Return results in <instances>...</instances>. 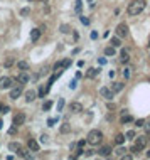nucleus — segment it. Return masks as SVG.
Segmentation results:
<instances>
[{
	"mask_svg": "<svg viewBox=\"0 0 150 160\" xmlns=\"http://www.w3.org/2000/svg\"><path fill=\"white\" fill-rule=\"evenodd\" d=\"M130 76H131V68H125L123 69V78L125 79H130Z\"/></svg>",
	"mask_w": 150,
	"mask_h": 160,
	"instance_id": "nucleus-27",
	"label": "nucleus"
},
{
	"mask_svg": "<svg viewBox=\"0 0 150 160\" xmlns=\"http://www.w3.org/2000/svg\"><path fill=\"white\" fill-rule=\"evenodd\" d=\"M64 108V100L62 98H59V101H57V111H61Z\"/></svg>",
	"mask_w": 150,
	"mask_h": 160,
	"instance_id": "nucleus-32",
	"label": "nucleus"
},
{
	"mask_svg": "<svg viewBox=\"0 0 150 160\" xmlns=\"http://www.w3.org/2000/svg\"><path fill=\"white\" fill-rule=\"evenodd\" d=\"M76 84H78V83H76V81H73V83L69 84V88H71V89H74V88H76Z\"/></svg>",
	"mask_w": 150,
	"mask_h": 160,
	"instance_id": "nucleus-45",
	"label": "nucleus"
},
{
	"mask_svg": "<svg viewBox=\"0 0 150 160\" xmlns=\"http://www.w3.org/2000/svg\"><path fill=\"white\" fill-rule=\"evenodd\" d=\"M130 121H133V118H131L130 115H123V116H121V123H123V125L130 123Z\"/></svg>",
	"mask_w": 150,
	"mask_h": 160,
	"instance_id": "nucleus-28",
	"label": "nucleus"
},
{
	"mask_svg": "<svg viewBox=\"0 0 150 160\" xmlns=\"http://www.w3.org/2000/svg\"><path fill=\"white\" fill-rule=\"evenodd\" d=\"M51 108H52V101H46V103L42 105V110H44V111H49Z\"/></svg>",
	"mask_w": 150,
	"mask_h": 160,
	"instance_id": "nucleus-29",
	"label": "nucleus"
},
{
	"mask_svg": "<svg viewBox=\"0 0 150 160\" xmlns=\"http://www.w3.org/2000/svg\"><path fill=\"white\" fill-rule=\"evenodd\" d=\"M123 88H125L123 83H113V84H112V91H113V93H120Z\"/></svg>",
	"mask_w": 150,
	"mask_h": 160,
	"instance_id": "nucleus-17",
	"label": "nucleus"
},
{
	"mask_svg": "<svg viewBox=\"0 0 150 160\" xmlns=\"http://www.w3.org/2000/svg\"><path fill=\"white\" fill-rule=\"evenodd\" d=\"M120 61H121V62H125V64L130 61V54H128V51H125V49L121 51V54H120Z\"/></svg>",
	"mask_w": 150,
	"mask_h": 160,
	"instance_id": "nucleus-16",
	"label": "nucleus"
},
{
	"mask_svg": "<svg viewBox=\"0 0 150 160\" xmlns=\"http://www.w3.org/2000/svg\"><path fill=\"white\" fill-rule=\"evenodd\" d=\"M143 123H145V120H142V118L135 121V125H137V126H143Z\"/></svg>",
	"mask_w": 150,
	"mask_h": 160,
	"instance_id": "nucleus-42",
	"label": "nucleus"
},
{
	"mask_svg": "<svg viewBox=\"0 0 150 160\" xmlns=\"http://www.w3.org/2000/svg\"><path fill=\"white\" fill-rule=\"evenodd\" d=\"M101 140H103V133L100 130H91L88 133V137H86V142L90 143V145H100Z\"/></svg>",
	"mask_w": 150,
	"mask_h": 160,
	"instance_id": "nucleus-2",
	"label": "nucleus"
},
{
	"mask_svg": "<svg viewBox=\"0 0 150 160\" xmlns=\"http://www.w3.org/2000/svg\"><path fill=\"white\" fill-rule=\"evenodd\" d=\"M40 143H49V137L47 135H42L40 137Z\"/></svg>",
	"mask_w": 150,
	"mask_h": 160,
	"instance_id": "nucleus-36",
	"label": "nucleus"
},
{
	"mask_svg": "<svg viewBox=\"0 0 150 160\" xmlns=\"http://www.w3.org/2000/svg\"><path fill=\"white\" fill-rule=\"evenodd\" d=\"M15 130H17V126H15V125H14V126H12V128H10V130H9V133H10V135H14V133H15Z\"/></svg>",
	"mask_w": 150,
	"mask_h": 160,
	"instance_id": "nucleus-43",
	"label": "nucleus"
},
{
	"mask_svg": "<svg viewBox=\"0 0 150 160\" xmlns=\"http://www.w3.org/2000/svg\"><path fill=\"white\" fill-rule=\"evenodd\" d=\"M49 86H40V89H39V96L40 98H44V94H47V91H49Z\"/></svg>",
	"mask_w": 150,
	"mask_h": 160,
	"instance_id": "nucleus-25",
	"label": "nucleus"
},
{
	"mask_svg": "<svg viewBox=\"0 0 150 160\" xmlns=\"http://www.w3.org/2000/svg\"><path fill=\"white\" fill-rule=\"evenodd\" d=\"M96 37H98V32H94L93 31V32H91V39H96Z\"/></svg>",
	"mask_w": 150,
	"mask_h": 160,
	"instance_id": "nucleus-46",
	"label": "nucleus"
},
{
	"mask_svg": "<svg viewBox=\"0 0 150 160\" xmlns=\"http://www.w3.org/2000/svg\"><path fill=\"white\" fill-rule=\"evenodd\" d=\"M34 100H36V91H34V89L27 91V93H25V101L31 103V101H34Z\"/></svg>",
	"mask_w": 150,
	"mask_h": 160,
	"instance_id": "nucleus-14",
	"label": "nucleus"
},
{
	"mask_svg": "<svg viewBox=\"0 0 150 160\" xmlns=\"http://www.w3.org/2000/svg\"><path fill=\"white\" fill-rule=\"evenodd\" d=\"M100 94L106 100V101H112L113 98H115V93L112 91V88H106V86H103V88H100Z\"/></svg>",
	"mask_w": 150,
	"mask_h": 160,
	"instance_id": "nucleus-4",
	"label": "nucleus"
},
{
	"mask_svg": "<svg viewBox=\"0 0 150 160\" xmlns=\"http://www.w3.org/2000/svg\"><path fill=\"white\" fill-rule=\"evenodd\" d=\"M147 143H149V138H147V137H138V138L135 140V145L131 147V152H133V153L142 152V150L147 147Z\"/></svg>",
	"mask_w": 150,
	"mask_h": 160,
	"instance_id": "nucleus-3",
	"label": "nucleus"
},
{
	"mask_svg": "<svg viewBox=\"0 0 150 160\" xmlns=\"http://www.w3.org/2000/svg\"><path fill=\"white\" fill-rule=\"evenodd\" d=\"M29 12H31L29 9H22V10H20V15H22V17H25V15H29Z\"/></svg>",
	"mask_w": 150,
	"mask_h": 160,
	"instance_id": "nucleus-37",
	"label": "nucleus"
},
{
	"mask_svg": "<svg viewBox=\"0 0 150 160\" xmlns=\"http://www.w3.org/2000/svg\"><path fill=\"white\" fill-rule=\"evenodd\" d=\"M17 83H19V84L29 83V74H27V72H20L19 76H17Z\"/></svg>",
	"mask_w": 150,
	"mask_h": 160,
	"instance_id": "nucleus-12",
	"label": "nucleus"
},
{
	"mask_svg": "<svg viewBox=\"0 0 150 160\" xmlns=\"http://www.w3.org/2000/svg\"><path fill=\"white\" fill-rule=\"evenodd\" d=\"M12 84H14V79L12 78H0V88L7 89V88H12Z\"/></svg>",
	"mask_w": 150,
	"mask_h": 160,
	"instance_id": "nucleus-6",
	"label": "nucleus"
},
{
	"mask_svg": "<svg viewBox=\"0 0 150 160\" xmlns=\"http://www.w3.org/2000/svg\"><path fill=\"white\" fill-rule=\"evenodd\" d=\"M81 7H83V0H76V12H78V14H79V12H81Z\"/></svg>",
	"mask_w": 150,
	"mask_h": 160,
	"instance_id": "nucleus-30",
	"label": "nucleus"
},
{
	"mask_svg": "<svg viewBox=\"0 0 150 160\" xmlns=\"http://www.w3.org/2000/svg\"><path fill=\"white\" fill-rule=\"evenodd\" d=\"M88 2H93V0H88Z\"/></svg>",
	"mask_w": 150,
	"mask_h": 160,
	"instance_id": "nucleus-49",
	"label": "nucleus"
},
{
	"mask_svg": "<svg viewBox=\"0 0 150 160\" xmlns=\"http://www.w3.org/2000/svg\"><path fill=\"white\" fill-rule=\"evenodd\" d=\"M27 147H29V150L31 152H39V143L34 140V138H29V142H27Z\"/></svg>",
	"mask_w": 150,
	"mask_h": 160,
	"instance_id": "nucleus-10",
	"label": "nucleus"
},
{
	"mask_svg": "<svg viewBox=\"0 0 150 160\" xmlns=\"http://www.w3.org/2000/svg\"><path fill=\"white\" fill-rule=\"evenodd\" d=\"M112 147H108V145H105V147H101V148H100V150H98V153H100V155H101V157H110V155H112Z\"/></svg>",
	"mask_w": 150,
	"mask_h": 160,
	"instance_id": "nucleus-9",
	"label": "nucleus"
},
{
	"mask_svg": "<svg viewBox=\"0 0 150 160\" xmlns=\"http://www.w3.org/2000/svg\"><path fill=\"white\" fill-rule=\"evenodd\" d=\"M110 44H112L113 47H120V46H121V40H120L118 36H115V37H112V42H110Z\"/></svg>",
	"mask_w": 150,
	"mask_h": 160,
	"instance_id": "nucleus-22",
	"label": "nucleus"
},
{
	"mask_svg": "<svg viewBox=\"0 0 150 160\" xmlns=\"http://www.w3.org/2000/svg\"><path fill=\"white\" fill-rule=\"evenodd\" d=\"M47 123H49V126H52V125L56 123V120H54V118H49V121H47Z\"/></svg>",
	"mask_w": 150,
	"mask_h": 160,
	"instance_id": "nucleus-44",
	"label": "nucleus"
},
{
	"mask_svg": "<svg viewBox=\"0 0 150 160\" xmlns=\"http://www.w3.org/2000/svg\"><path fill=\"white\" fill-rule=\"evenodd\" d=\"M19 148H20V145H19V143H15V142L9 143V150H12V152H17Z\"/></svg>",
	"mask_w": 150,
	"mask_h": 160,
	"instance_id": "nucleus-26",
	"label": "nucleus"
},
{
	"mask_svg": "<svg viewBox=\"0 0 150 160\" xmlns=\"http://www.w3.org/2000/svg\"><path fill=\"white\" fill-rule=\"evenodd\" d=\"M12 64H14V59H12V57H9V59L5 61V66L9 68V66H12Z\"/></svg>",
	"mask_w": 150,
	"mask_h": 160,
	"instance_id": "nucleus-41",
	"label": "nucleus"
},
{
	"mask_svg": "<svg viewBox=\"0 0 150 160\" xmlns=\"http://www.w3.org/2000/svg\"><path fill=\"white\" fill-rule=\"evenodd\" d=\"M79 20H81V24H84V25H88V24H90V19H86L84 15H81V19H79Z\"/></svg>",
	"mask_w": 150,
	"mask_h": 160,
	"instance_id": "nucleus-35",
	"label": "nucleus"
},
{
	"mask_svg": "<svg viewBox=\"0 0 150 160\" xmlns=\"http://www.w3.org/2000/svg\"><path fill=\"white\" fill-rule=\"evenodd\" d=\"M0 111L5 115V113H9V111H10V108H9V106H0Z\"/></svg>",
	"mask_w": 150,
	"mask_h": 160,
	"instance_id": "nucleus-40",
	"label": "nucleus"
},
{
	"mask_svg": "<svg viewBox=\"0 0 150 160\" xmlns=\"http://www.w3.org/2000/svg\"><path fill=\"white\" fill-rule=\"evenodd\" d=\"M17 153H19V155H20V157H22V159H31V153H29L27 150H24L22 147H20L19 150H17Z\"/></svg>",
	"mask_w": 150,
	"mask_h": 160,
	"instance_id": "nucleus-21",
	"label": "nucleus"
},
{
	"mask_svg": "<svg viewBox=\"0 0 150 160\" xmlns=\"http://www.w3.org/2000/svg\"><path fill=\"white\" fill-rule=\"evenodd\" d=\"M24 121H25V113L19 111V113L14 116V125H15V126H20V125H24Z\"/></svg>",
	"mask_w": 150,
	"mask_h": 160,
	"instance_id": "nucleus-7",
	"label": "nucleus"
},
{
	"mask_svg": "<svg viewBox=\"0 0 150 160\" xmlns=\"http://www.w3.org/2000/svg\"><path fill=\"white\" fill-rule=\"evenodd\" d=\"M100 74V69H96V68H90L88 71H86V78H96Z\"/></svg>",
	"mask_w": 150,
	"mask_h": 160,
	"instance_id": "nucleus-15",
	"label": "nucleus"
},
{
	"mask_svg": "<svg viewBox=\"0 0 150 160\" xmlns=\"http://www.w3.org/2000/svg\"><path fill=\"white\" fill-rule=\"evenodd\" d=\"M116 36L118 37H127L128 36V27H127V24H118V27H116Z\"/></svg>",
	"mask_w": 150,
	"mask_h": 160,
	"instance_id": "nucleus-5",
	"label": "nucleus"
},
{
	"mask_svg": "<svg viewBox=\"0 0 150 160\" xmlns=\"http://www.w3.org/2000/svg\"><path fill=\"white\" fill-rule=\"evenodd\" d=\"M84 143H86V140H79V142H78V148L83 150V148H84Z\"/></svg>",
	"mask_w": 150,
	"mask_h": 160,
	"instance_id": "nucleus-39",
	"label": "nucleus"
},
{
	"mask_svg": "<svg viewBox=\"0 0 150 160\" xmlns=\"http://www.w3.org/2000/svg\"><path fill=\"white\" fill-rule=\"evenodd\" d=\"M69 110H71L73 113H81V111H83V105H81V103H78V101H74V103H71V105H69Z\"/></svg>",
	"mask_w": 150,
	"mask_h": 160,
	"instance_id": "nucleus-11",
	"label": "nucleus"
},
{
	"mask_svg": "<svg viewBox=\"0 0 150 160\" xmlns=\"http://www.w3.org/2000/svg\"><path fill=\"white\" fill-rule=\"evenodd\" d=\"M20 94H22V84H19V86H14V88L10 89V98H12V100H17Z\"/></svg>",
	"mask_w": 150,
	"mask_h": 160,
	"instance_id": "nucleus-8",
	"label": "nucleus"
},
{
	"mask_svg": "<svg viewBox=\"0 0 150 160\" xmlns=\"http://www.w3.org/2000/svg\"><path fill=\"white\" fill-rule=\"evenodd\" d=\"M143 128H145L147 133H150V121H145V123H143Z\"/></svg>",
	"mask_w": 150,
	"mask_h": 160,
	"instance_id": "nucleus-38",
	"label": "nucleus"
},
{
	"mask_svg": "<svg viewBox=\"0 0 150 160\" xmlns=\"http://www.w3.org/2000/svg\"><path fill=\"white\" fill-rule=\"evenodd\" d=\"M127 152H128V150H127L125 147H121V145H120V147H118V148L115 150V153H116V157H125V155H127Z\"/></svg>",
	"mask_w": 150,
	"mask_h": 160,
	"instance_id": "nucleus-18",
	"label": "nucleus"
},
{
	"mask_svg": "<svg viewBox=\"0 0 150 160\" xmlns=\"http://www.w3.org/2000/svg\"><path fill=\"white\" fill-rule=\"evenodd\" d=\"M125 138H135V131H133V130H128V131L125 133Z\"/></svg>",
	"mask_w": 150,
	"mask_h": 160,
	"instance_id": "nucleus-33",
	"label": "nucleus"
},
{
	"mask_svg": "<svg viewBox=\"0 0 150 160\" xmlns=\"http://www.w3.org/2000/svg\"><path fill=\"white\" fill-rule=\"evenodd\" d=\"M145 0H133L130 5H128V15L131 17H135V15H138V14H142L143 12V9H145Z\"/></svg>",
	"mask_w": 150,
	"mask_h": 160,
	"instance_id": "nucleus-1",
	"label": "nucleus"
},
{
	"mask_svg": "<svg viewBox=\"0 0 150 160\" xmlns=\"http://www.w3.org/2000/svg\"><path fill=\"white\" fill-rule=\"evenodd\" d=\"M69 31H71V27H69V25H66V24H64V25H61V32H62V34H68Z\"/></svg>",
	"mask_w": 150,
	"mask_h": 160,
	"instance_id": "nucleus-31",
	"label": "nucleus"
},
{
	"mask_svg": "<svg viewBox=\"0 0 150 160\" xmlns=\"http://www.w3.org/2000/svg\"><path fill=\"white\" fill-rule=\"evenodd\" d=\"M69 66H71V59H64V61H62V68H64V69H68Z\"/></svg>",
	"mask_w": 150,
	"mask_h": 160,
	"instance_id": "nucleus-34",
	"label": "nucleus"
},
{
	"mask_svg": "<svg viewBox=\"0 0 150 160\" xmlns=\"http://www.w3.org/2000/svg\"><path fill=\"white\" fill-rule=\"evenodd\" d=\"M42 2H47V0H42Z\"/></svg>",
	"mask_w": 150,
	"mask_h": 160,
	"instance_id": "nucleus-48",
	"label": "nucleus"
},
{
	"mask_svg": "<svg viewBox=\"0 0 150 160\" xmlns=\"http://www.w3.org/2000/svg\"><path fill=\"white\" fill-rule=\"evenodd\" d=\"M125 140H127V138H125V135H123V133H118V135L115 137V143H116V145H123Z\"/></svg>",
	"mask_w": 150,
	"mask_h": 160,
	"instance_id": "nucleus-19",
	"label": "nucleus"
},
{
	"mask_svg": "<svg viewBox=\"0 0 150 160\" xmlns=\"http://www.w3.org/2000/svg\"><path fill=\"white\" fill-rule=\"evenodd\" d=\"M40 32H42L40 29H32V31H31V40H32V42H36L39 37H40Z\"/></svg>",
	"mask_w": 150,
	"mask_h": 160,
	"instance_id": "nucleus-13",
	"label": "nucleus"
},
{
	"mask_svg": "<svg viewBox=\"0 0 150 160\" xmlns=\"http://www.w3.org/2000/svg\"><path fill=\"white\" fill-rule=\"evenodd\" d=\"M17 68H19L20 71H27V69H29V64H27L25 61H19V62H17Z\"/></svg>",
	"mask_w": 150,
	"mask_h": 160,
	"instance_id": "nucleus-23",
	"label": "nucleus"
},
{
	"mask_svg": "<svg viewBox=\"0 0 150 160\" xmlns=\"http://www.w3.org/2000/svg\"><path fill=\"white\" fill-rule=\"evenodd\" d=\"M59 131H61V133H69V131H71V125H69V123H62V125H61V128H59Z\"/></svg>",
	"mask_w": 150,
	"mask_h": 160,
	"instance_id": "nucleus-20",
	"label": "nucleus"
},
{
	"mask_svg": "<svg viewBox=\"0 0 150 160\" xmlns=\"http://www.w3.org/2000/svg\"><path fill=\"white\" fill-rule=\"evenodd\" d=\"M105 56H108V57H110V56H115V47H113V46H108V47L105 49Z\"/></svg>",
	"mask_w": 150,
	"mask_h": 160,
	"instance_id": "nucleus-24",
	"label": "nucleus"
},
{
	"mask_svg": "<svg viewBox=\"0 0 150 160\" xmlns=\"http://www.w3.org/2000/svg\"><path fill=\"white\" fill-rule=\"evenodd\" d=\"M147 157H149V159H150V150H149V152H147Z\"/></svg>",
	"mask_w": 150,
	"mask_h": 160,
	"instance_id": "nucleus-47",
	"label": "nucleus"
}]
</instances>
